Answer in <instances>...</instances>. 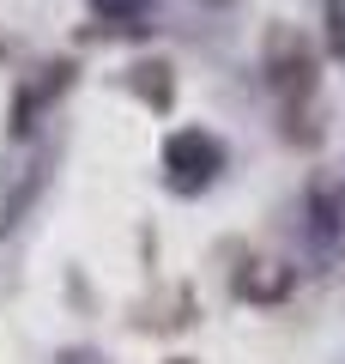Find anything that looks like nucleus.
Returning a JSON list of instances; mask_svg holds the SVG:
<instances>
[{"mask_svg":"<svg viewBox=\"0 0 345 364\" xmlns=\"http://www.w3.org/2000/svg\"><path fill=\"white\" fill-rule=\"evenodd\" d=\"M206 6H236V0H206Z\"/></svg>","mask_w":345,"mask_h":364,"instance_id":"obj_9","label":"nucleus"},{"mask_svg":"<svg viewBox=\"0 0 345 364\" xmlns=\"http://www.w3.org/2000/svg\"><path fill=\"white\" fill-rule=\"evenodd\" d=\"M128 91L140 97L146 109H158V116H164V109L176 104V79H170V61H133V67H128Z\"/></svg>","mask_w":345,"mask_h":364,"instance_id":"obj_4","label":"nucleus"},{"mask_svg":"<svg viewBox=\"0 0 345 364\" xmlns=\"http://www.w3.org/2000/svg\"><path fill=\"white\" fill-rule=\"evenodd\" d=\"M55 364H103V352H97V346H67Z\"/></svg>","mask_w":345,"mask_h":364,"instance_id":"obj_8","label":"nucleus"},{"mask_svg":"<svg viewBox=\"0 0 345 364\" xmlns=\"http://www.w3.org/2000/svg\"><path fill=\"white\" fill-rule=\"evenodd\" d=\"M164 364H194V358H164Z\"/></svg>","mask_w":345,"mask_h":364,"instance_id":"obj_10","label":"nucleus"},{"mask_svg":"<svg viewBox=\"0 0 345 364\" xmlns=\"http://www.w3.org/2000/svg\"><path fill=\"white\" fill-rule=\"evenodd\" d=\"M0 61H6V43H0Z\"/></svg>","mask_w":345,"mask_h":364,"instance_id":"obj_11","label":"nucleus"},{"mask_svg":"<svg viewBox=\"0 0 345 364\" xmlns=\"http://www.w3.org/2000/svg\"><path fill=\"white\" fill-rule=\"evenodd\" d=\"M49 170H55V158H37V164H31V176H25V188H13V195L0 200V237H13V225L31 213V200L49 188Z\"/></svg>","mask_w":345,"mask_h":364,"instance_id":"obj_5","label":"nucleus"},{"mask_svg":"<svg viewBox=\"0 0 345 364\" xmlns=\"http://www.w3.org/2000/svg\"><path fill=\"white\" fill-rule=\"evenodd\" d=\"M218 170H224V146H218L206 128H176L164 140V182L176 188V195H200Z\"/></svg>","mask_w":345,"mask_h":364,"instance_id":"obj_1","label":"nucleus"},{"mask_svg":"<svg viewBox=\"0 0 345 364\" xmlns=\"http://www.w3.org/2000/svg\"><path fill=\"white\" fill-rule=\"evenodd\" d=\"M267 79H273V91L285 97V109H297L315 91V49H309L297 31H273V43H267Z\"/></svg>","mask_w":345,"mask_h":364,"instance_id":"obj_2","label":"nucleus"},{"mask_svg":"<svg viewBox=\"0 0 345 364\" xmlns=\"http://www.w3.org/2000/svg\"><path fill=\"white\" fill-rule=\"evenodd\" d=\"M73 73H79L73 61H49V67H43V79H31V85L13 97V122H6V134H13V140H31V134H37V116L73 85Z\"/></svg>","mask_w":345,"mask_h":364,"instance_id":"obj_3","label":"nucleus"},{"mask_svg":"<svg viewBox=\"0 0 345 364\" xmlns=\"http://www.w3.org/2000/svg\"><path fill=\"white\" fill-rule=\"evenodd\" d=\"M91 6H97V18H115V31H133V37H140V31L152 25L158 0H91Z\"/></svg>","mask_w":345,"mask_h":364,"instance_id":"obj_6","label":"nucleus"},{"mask_svg":"<svg viewBox=\"0 0 345 364\" xmlns=\"http://www.w3.org/2000/svg\"><path fill=\"white\" fill-rule=\"evenodd\" d=\"M327 6V55L345 61V0H321Z\"/></svg>","mask_w":345,"mask_h":364,"instance_id":"obj_7","label":"nucleus"}]
</instances>
